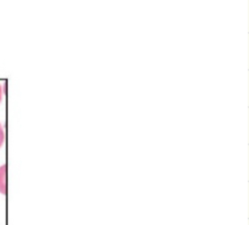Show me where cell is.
I'll return each instance as SVG.
<instances>
[{"label": "cell", "mask_w": 249, "mask_h": 225, "mask_svg": "<svg viewBox=\"0 0 249 225\" xmlns=\"http://www.w3.org/2000/svg\"><path fill=\"white\" fill-rule=\"evenodd\" d=\"M6 166L0 167V192L6 194Z\"/></svg>", "instance_id": "1"}, {"label": "cell", "mask_w": 249, "mask_h": 225, "mask_svg": "<svg viewBox=\"0 0 249 225\" xmlns=\"http://www.w3.org/2000/svg\"><path fill=\"white\" fill-rule=\"evenodd\" d=\"M3 141H4V131H3L2 126H1V124H0V147H1V145L3 144Z\"/></svg>", "instance_id": "2"}, {"label": "cell", "mask_w": 249, "mask_h": 225, "mask_svg": "<svg viewBox=\"0 0 249 225\" xmlns=\"http://www.w3.org/2000/svg\"><path fill=\"white\" fill-rule=\"evenodd\" d=\"M1 98H2V89H1V86H0V101H1Z\"/></svg>", "instance_id": "3"}]
</instances>
